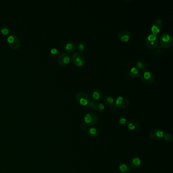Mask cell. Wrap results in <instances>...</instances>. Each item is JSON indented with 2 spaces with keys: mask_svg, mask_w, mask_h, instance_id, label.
I'll return each mask as SVG.
<instances>
[{
  "mask_svg": "<svg viewBox=\"0 0 173 173\" xmlns=\"http://www.w3.org/2000/svg\"><path fill=\"white\" fill-rule=\"evenodd\" d=\"M80 127L81 130H85V129L86 128L87 125L85 124H81Z\"/></svg>",
  "mask_w": 173,
  "mask_h": 173,
  "instance_id": "28",
  "label": "cell"
},
{
  "mask_svg": "<svg viewBox=\"0 0 173 173\" xmlns=\"http://www.w3.org/2000/svg\"><path fill=\"white\" fill-rule=\"evenodd\" d=\"M0 32L4 36H7L9 35V34L10 32V29H9L7 27H2L1 30H0Z\"/></svg>",
  "mask_w": 173,
  "mask_h": 173,
  "instance_id": "24",
  "label": "cell"
},
{
  "mask_svg": "<svg viewBox=\"0 0 173 173\" xmlns=\"http://www.w3.org/2000/svg\"><path fill=\"white\" fill-rule=\"evenodd\" d=\"M163 137L164 138L165 140L167 142L171 143L173 142V137L172 134H169V133L165 134L163 135Z\"/></svg>",
  "mask_w": 173,
  "mask_h": 173,
  "instance_id": "23",
  "label": "cell"
},
{
  "mask_svg": "<svg viewBox=\"0 0 173 173\" xmlns=\"http://www.w3.org/2000/svg\"><path fill=\"white\" fill-rule=\"evenodd\" d=\"M164 132L162 130L159 128H155L151 130L149 133V137L152 140L157 141L163 138Z\"/></svg>",
  "mask_w": 173,
  "mask_h": 173,
  "instance_id": "10",
  "label": "cell"
},
{
  "mask_svg": "<svg viewBox=\"0 0 173 173\" xmlns=\"http://www.w3.org/2000/svg\"><path fill=\"white\" fill-rule=\"evenodd\" d=\"M119 124L122 126H126V124L127 123V120L126 119V118L120 117L119 119Z\"/></svg>",
  "mask_w": 173,
  "mask_h": 173,
  "instance_id": "27",
  "label": "cell"
},
{
  "mask_svg": "<svg viewBox=\"0 0 173 173\" xmlns=\"http://www.w3.org/2000/svg\"><path fill=\"white\" fill-rule=\"evenodd\" d=\"M131 37L130 33L127 30H122L118 34V38L119 39L124 42L128 41Z\"/></svg>",
  "mask_w": 173,
  "mask_h": 173,
  "instance_id": "13",
  "label": "cell"
},
{
  "mask_svg": "<svg viewBox=\"0 0 173 173\" xmlns=\"http://www.w3.org/2000/svg\"><path fill=\"white\" fill-rule=\"evenodd\" d=\"M88 134L89 136L92 137V138H97L99 136V130H98L94 127L90 128L88 130Z\"/></svg>",
  "mask_w": 173,
  "mask_h": 173,
  "instance_id": "19",
  "label": "cell"
},
{
  "mask_svg": "<svg viewBox=\"0 0 173 173\" xmlns=\"http://www.w3.org/2000/svg\"><path fill=\"white\" fill-rule=\"evenodd\" d=\"M130 164L132 168L138 169L141 164V159L139 157H135L130 160Z\"/></svg>",
  "mask_w": 173,
  "mask_h": 173,
  "instance_id": "14",
  "label": "cell"
},
{
  "mask_svg": "<svg viewBox=\"0 0 173 173\" xmlns=\"http://www.w3.org/2000/svg\"><path fill=\"white\" fill-rule=\"evenodd\" d=\"M128 74L132 78H136L140 75V71L135 67L130 68L128 72Z\"/></svg>",
  "mask_w": 173,
  "mask_h": 173,
  "instance_id": "17",
  "label": "cell"
},
{
  "mask_svg": "<svg viewBox=\"0 0 173 173\" xmlns=\"http://www.w3.org/2000/svg\"><path fill=\"white\" fill-rule=\"evenodd\" d=\"M87 106L91 109L94 110L99 112L103 111L105 109V106L103 104L95 101H90L88 104Z\"/></svg>",
  "mask_w": 173,
  "mask_h": 173,
  "instance_id": "12",
  "label": "cell"
},
{
  "mask_svg": "<svg viewBox=\"0 0 173 173\" xmlns=\"http://www.w3.org/2000/svg\"><path fill=\"white\" fill-rule=\"evenodd\" d=\"M128 126L129 130H136L140 127V123L137 120H130L128 122Z\"/></svg>",
  "mask_w": 173,
  "mask_h": 173,
  "instance_id": "15",
  "label": "cell"
},
{
  "mask_svg": "<svg viewBox=\"0 0 173 173\" xmlns=\"http://www.w3.org/2000/svg\"><path fill=\"white\" fill-rule=\"evenodd\" d=\"M84 121L87 126H95L98 122V117L95 113L89 112L85 115Z\"/></svg>",
  "mask_w": 173,
  "mask_h": 173,
  "instance_id": "9",
  "label": "cell"
},
{
  "mask_svg": "<svg viewBox=\"0 0 173 173\" xmlns=\"http://www.w3.org/2000/svg\"><path fill=\"white\" fill-rule=\"evenodd\" d=\"M7 42L9 46L13 49H17L21 46V41L15 35H11L8 37Z\"/></svg>",
  "mask_w": 173,
  "mask_h": 173,
  "instance_id": "7",
  "label": "cell"
},
{
  "mask_svg": "<svg viewBox=\"0 0 173 173\" xmlns=\"http://www.w3.org/2000/svg\"><path fill=\"white\" fill-rule=\"evenodd\" d=\"M163 28V22L162 19L159 18L155 19L151 25V31L152 34L157 35L160 33Z\"/></svg>",
  "mask_w": 173,
  "mask_h": 173,
  "instance_id": "6",
  "label": "cell"
},
{
  "mask_svg": "<svg viewBox=\"0 0 173 173\" xmlns=\"http://www.w3.org/2000/svg\"><path fill=\"white\" fill-rule=\"evenodd\" d=\"M119 169L121 172L123 173H130V167L128 166V165L126 164H121L119 166Z\"/></svg>",
  "mask_w": 173,
  "mask_h": 173,
  "instance_id": "22",
  "label": "cell"
},
{
  "mask_svg": "<svg viewBox=\"0 0 173 173\" xmlns=\"http://www.w3.org/2000/svg\"><path fill=\"white\" fill-rule=\"evenodd\" d=\"M141 79L143 82L150 84L154 82L155 77L151 71L145 69L141 73Z\"/></svg>",
  "mask_w": 173,
  "mask_h": 173,
  "instance_id": "4",
  "label": "cell"
},
{
  "mask_svg": "<svg viewBox=\"0 0 173 173\" xmlns=\"http://www.w3.org/2000/svg\"><path fill=\"white\" fill-rule=\"evenodd\" d=\"M85 48H86V46L85 45V44L83 43L82 42L79 43L78 44V49L79 51H83L85 49Z\"/></svg>",
  "mask_w": 173,
  "mask_h": 173,
  "instance_id": "26",
  "label": "cell"
},
{
  "mask_svg": "<svg viewBox=\"0 0 173 173\" xmlns=\"http://www.w3.org/2000/svg\"><path fill=\"white\" fill-rule=\"evenodd\" d=\"M102 95V92L99 89H95L92 91L91 93V101L97 102L100 100Z\"/></svg>",
  "mask_w": 173,
  "mask_h": 173,
  "instance_id": "16",
  "label": "cell"
},
{
  "mask_svg": "<svg viewBox=\"0 0 173 173\" xmlns=\"http://www.w3.org/2000/svg\"><path fill=\"white\" fill-rule=\"evenodd\" d=\"M136 68H138L139 70H143L146 68L147 65L146 62L143 60H138L136 62Z\"/></svg>",
  "mask_w": 173,
  "mask_h": 173,
  "instance_id": "21",
  "label": "cell"
},
{
  "mask_svg": "<svg viewBox=\"0 0 173 173\" xmlns=\"http://www.w3.org/2000/svg\"><path fill=\"white\" fill-rule=\"evenodd\" d=\"M71 59L73 64L78 67L83 66L85 62L84 56L79 52H76L73 54Z\"/></svg>",
  "mask_w": 173,
  "mask_h": 173,
  "instance_id": "5",
  "label": "cell"
},
{
  "mask_svg": "<svg viewBox=\"0 0 173 173\" xmlns=\"http://www.w3.org/2000/svg\"><path fill=\"white\" fill-rule=\"evenodd\" d=\"M159 43L163 47L168 48L173 45V38L171 34L168 33H164L161 35Z\"/></svg>",
  "mask_w": 173,
  "mask_h": 173,
  "instance_id": "1",
  "label": "cell"
},
{
  "mask_svg": "<svg viewBox=\"0 0 173 173\" xmlns=\"http://www.w3.org/2000/svg\"><path fill=\"white\" fill-rule=\"evenodd\" d=\"M145 43L150 49H154L159 45V41L156 35L151 34L147 36L145 40Z\"/></svg>",
  "mask_w": 173,
  "mask_h": 173,
  "instance_id": "3",
  "label": "cell"
},
{
  "mask_svg": "<svg viewBox=\"0 0 173 173\" xmlns=\"http://www.w3.org/2000/svg\"><path fill=\"white\" fill-rule=\"evenodd\" d=\"M65 48L68 53H73L76 49V45L74 43H68L66 44Z\"/></svg>",
  "mask_w": 173,
  "mask_h": 173,
  "instance_id": "18",
  "label": "cell"
},
{
  "mask_svg": "<svg viewBox=\"0 0 173 173\" xmlns=\"http://www.w3.org/2000/svg\"><path fill=\"white\" fill-rule=\"evenodd\" d=\"M70 62V57L69 54L66 53H61L58 58V62L60 66L66 67Z\"/></svg>",
  "mask_w": 173,
  "mask_h": 173,
  "instance_id": "11",
  "label": "cell"
},
{
  "mask_svg": "<svg viewBox=\"0 0 173 173\" xmlns=\"http://www.w3.org/2000/svg\"><path fill=\"white\" fill-rule=\"evenodd\" d=\"M103 102L105 105L110 107L113 105V98L109 95H106L103 99Z\"/></svg>",
  "mask_w": 173,
  "mask_h": 173,
  "instance_id": "20",
  "label": "cell"
},
{
  "mask_svg": "<svg viewBox=\"0 0 173 173\" xmlns=\"http://www.w3.org/2000/svg\"><path fill=\"white\" fill-rule=\"evenodd\" d=\"M75 99L80 105L86 106L90 102V97L88 94L84 92H79L75 95Z\"/></svg>",
  "mask_w": 173,
  "mask_h": 173,
  "instance_id": "8",
  "label": "cell"
},
{
  "mask_svg": "<svg viewBox=\"0 0 173 173\" xmlns=\"http://www.w3.org/2000/svg\"><path fill=\"white\" fill-rule=\"evenodd\" d=\"M59 54V51L56 48H53L50 50V54L52 57H56Z\"/></svg>",
  "mask_w": 173,
  "mask_h": 173,
  "instance_id": "25",
  "label": "cell"
},
{
  "mask_svg": "<svg viewBox=\"0 0 173 173\" xmlns=\"http://www.w3.org/2000/svg\"><path fill=\"white\" fill-rule=\"evenodd\" d=\"M130 105V101L126 97L119 96L116 99L113 108L114 110L126 109Z\"/></svg>",
  "mask_w": 173,
  "mask_h": 173,
  "instance_id": "2",
  "label": "cell"
}]
</instances>
